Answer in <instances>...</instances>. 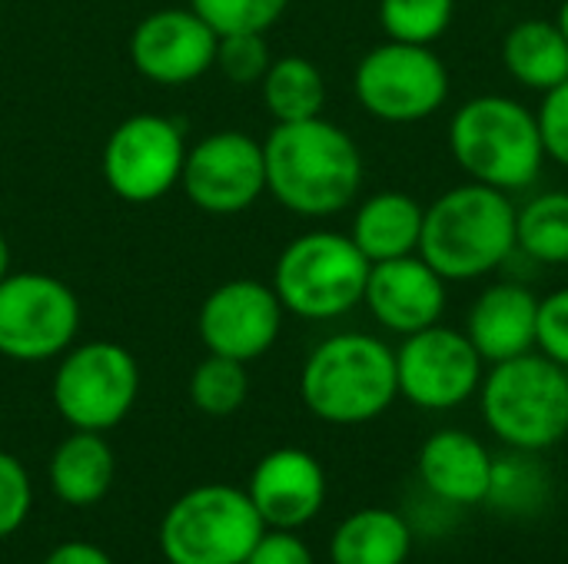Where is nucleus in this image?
<instances>
[{
    "mask_svg": "<svg viewBox=\"0 0 568 564\" xmlns=\"http://www.w3.org/2000/svg\"><path fill=\"white\" fill-rule=\"evenodd\" d=\"M359 106L383 123H423L449 96V70L433 47L386 40L373 47L353 76Z\"/></svg>",
    "mask_w": 568,
    "mask_h": 564,
    "instance_id": "1a4fd4ad",
    "label": "nucleus"
},
{
    "mask_svg": "<svg viewBox=\"0 0 568 564\" xmlns=\"http://www.w3.org/2000/svg\"><path fill=\"white\" fill-rule=\"evenodd\" d=\"M513 193L463 183L446 189L423 216L419 256L446 283H473L499 269L516 253Z\"/></svg>",
    "mask_w": 568,
    "mask_h": 564,
    "instance_id": "f03ea898",
    "label": "nucleus"
},
{
    "mask_svg": "<svg viewBox=\"0 0 568 564\" xmlns=\"http://www.w3.org/2000/svg\"><path fill=\"white\" fill-rule=\"evenodd\" d=\"M10 276V246H7V236L0 233V283Z\"/></svg>",
    "mask_w": 568,
    "mask_h": 564,
    "instance_id": "c9c22d12",
    "label": "nucleus"
},
{
    "mask_svg": "<svg viewBox=\"0 0 568 564\" xmlns=\"http://www.w3.org/2000/svg\"><path fill=\"white\" fill-rule=\"evenodd\" d=\"M489 432L519 452H549L568 435V369L542 352L496 362L479 386Z\"/></svg>",
    "mask_w": 568,
    "mask_h": 564,
    "instance_id": "39448f33",
    "label": "nucleus"
},
{
    "mask_svg": "<svg viewBox=\"0 0 568 564\" xmlns=\"http://www.w3.org/2000/svg\"><path fill=\"white\" fill-rule=\"evenodd\" d=\"M426 206L403 189H383L359 203L349 239L369 263H386L419 253Z\"/></svg>",
    "mask_w": 568,
    "mask_h": 564,
    "instance_id": "aec40b11",
    "label": "nucleus"
},
{
    "mask_svg": "<svg viewBox=\"0 0 568 564\" xmlns=\"http://www.w3.org/2000/svg\"><path fill=\"white\" fill-rule=\"evenodd\" d=\"M263 106L276 123H296V120H313L323 116L326 106V80L320 66L300 53L276 57L260 80Z\"/></svg>",
    "mask_w": 568,
    "mask_h": 564,
    "instance_id": "393cba45",
    "label": "nucleus"
},
{
    "mask_svg": "<svg viewBox=\"0 0 568 564\" xmlns=\"http://www.w3.org/2000/svg\"><path fill=\"white\" fill-rule=\"evenodd\" d=\"M536 349L568 369V286L539 299V336Z\"/></svg>",
    "mask_w": 568,
    "mask_h": 564,
    "instance_id": "473e14b6",
    "label": "nucleus"
},
{
    "mask_svg": "<svg viewBox=\"0 0 568 564\" xmlns=\"http://www.w3.org/2000/svg\"><path fill=\"white\" fill-rule=\"evenodd\" d=\"M270 63L273 57H270L266 33H226L216 43L213 66H220V73L236 86H260Z\"/></svg>",
    "mask_w": 568,
    "mask_h": 564,
    "instance_id": "c756f323",
    "label": "nucleus"
},
{
    "mask_svg": "<svg viewBox=\"0 0 568 564\" xmlns=\"http://www.w3.org/2000/svg\"><path fill=\"white\" fill-rule=\"evenodd\" d=\"M453 0H379V23L389 40L433 47L453 23Z\"/></svg>",
    "mask_w": 568,
    "mask_h": 564,
    "instance_id": "cd10ccee",
    "label": "nucleus"
},
{
    "mask_svg": "<svg viewBox=\"0 0 568 564\" xmlns=\"http://www.w3.org/2000/svg\"><path fill=\"white\" fill-rule=\"evenodd\" d=\"M552 502V475L539 462V452L509 449L506 455L493 459V482L486 495V509L503 519L529 522L542 515Z\"/></svg>",
    "mask_w": 568,
    "mask_h": 564,
    "instance_id": "b1692460",
    "label": "nucleus"
},
{
    "mask_svg": "<svg viewBox=\"0 0 568 564\" xmlns=\"http://www.w3.org/2000/svg\"><path fill=\"white\" fill-rule=\"evenodd\" d=\"M413 555V525L393 509H359L339 522L329 542L333 564H406Z\"/></svg>",
    "mask_w": 568,
    "mask_h": 564,
    "instance_id": "4be33fe9",
    "label": "nucleus"
},
{
    "mask_svg": "<svg viewBox=\"0 0 568 564\" xmlns=\"http://www.w3.org/2000/svg\"><path fill=\"white\" fill-rule=\"evenodd\" d=\"M80 332V299L47 273H10L0 283V356L13 362L60 359Z\"/></svg>",
    "mask_w": 568,
    "mask_h": 564,
    "instance_id": "9d476101",
    "label": "nucleus"
},
{
    "mask_svg": "<svg viewBox=\"0 0 568 564\" xmlns=\"http://www.w3.org/2000/svg\"><path fill=\"white\" fill-rule=\"evenodd\" d=\"M556 27L562 30V37L568 40V0H562V7H559V17H556Z\"/></svg>",
    "mask_w": 568,
    "mask_h": 564,
    "instance_id": "e433bc0d",
    "label": "nucleus"
},
{
    "mask_svg": "<svg viewBox=\"0 0 568 564\" xmlns=\"http://www.w3.org/2000/svg\"><path fill=\"white\" fill-rule=\"evenodd\" d=\"M246 396H250L246 362L210 352L190 376V399L203 416L226 419L236 409H243Z\"/></svg>",
    "mask_w": 568,
    "mask_h": 564,
    "instance_id": "bb28decb",
    "label": "nucleus"
},
{
    "mask_svg": "<svg viewBox=\"0 0 568 564\" xmlns=\"http://www.w3.org/2000/svg\"><path fill=\"white\" fill-rule=\"evenodd\" d=\"M186 160L183 126L160 113L126 116L103 143V180L123 203L146 206L180 186Z\"/></svg>",
    "mask_w": 568,
    "mask_h": 564,
    "instance_id": "9b49d317",
    "label": "nucleus"
},
{
    "mask_svg": "<svg viewBox=\"0 0 568 564\" xmlns=\"http://www.w3.org/2000/svg\"><path fill=\"white\" fill-rule=\"evenodd\" d=\"M290 0H190V10H196L216 37L226 33H266L283 13Z\"/></svg>",
    "mask_w": 568,
    "mask_h": 564,
    "instance_id": "c85d7f7f",
    "label": "nucleus"
},
{
    "mask_svg": "<svg viewBox=\"0 0 568 564\" xmlns=\"http://www.w3.org/2000/svg\"><path fill=\"white\" fill-rule=\"evenodd\" d=\"M449 153L473 183L503 193L529 189L546 163L536 113L503 93L473 96L453 113Z\"/></svg>",
    "mask_w": 568,
    "mask_h": 564,
    "instance_id": "20e7f679",
    "label": "nucleus"
},
{
    "mask_svg": "<svg viewBox=\"0 0 568 564\" xmlns=\"http://www.w3.org/2000/svg\"><path fill=\"white\" fill-rule=\"evenodd\" d=\"M190 203L210 216H236L266 193L263 143L243 130H216L193 143L180 176Z\"/></svg>",
    "mask_w": 568,
    "mask_h": 564,
    "instance_id": "ddd939ff",
    "label": "nucleus"
},
{
    "mask_svg": "<svg viewBox=\"0 0 568 564\" xmlns=\"http://www.w3.org/2000/svg\"><path fill=\"white\" fill-rule=\"evenodd\" d=\"M300 396L320 422H373L399 399L396 352L369 332H336L306 356Z\"/></svg>",
    "mask_w": 568,
    "mask_h": 564,
    "instance_id": "7ed1b4c3",
    "label": "nucleus"
},
{
    "mask_svg": "<svg viewBox=\"0 0 568 564\" xmlns=\"http://www.w3.org/2000/svg\"><path fill=\"white\" fill-rule=\"evenodd\" d=\"M116 459L103 432L73 429L50 455V489L60 502L73 509H90L106 499L113 485Z\"/></svg>",
    "mask_w": 568,
    "mask_h": 564,
    "instance_id": "412c9836",
    "label": "nucleus"
},
{
    "mask_svg": "<svg viewBox=\"0 0 568 564\" xmlns=\"http://www.w3.org/2000/svg\"><path fill=\"white\" fill-rule=\"evenodd\" d=\"M483 356L466 332L429 326L403 336L396 349L399 396L426 412H449L469 402L483 386Z\"/></svg>",
    "mask_w": 568,
    "mask_h": 564,
    "instance_id": "f8f14e48",
    "label": "nucleus"
},
{
    "mask_svg": "<svg viewBox=\"0 0 568 564\" xmlns=\"http://www.w3.org/2000/svg\"><path fill=\"white\" fill-rule=\"evenodd\" d=\"M266 525L250 495L233 485L183 492L160 522V552L170 564H243Z\"/></svg>",
    "mask_w": 568,
    "mask_h": 564,
    "instance_id": "0eeeda50",
    "label": "nucleus"
},
{
    "mask_svg": "<svg viewBox=\"0 0 568 564\" xmlns=\"http://www.w3.org/2000/svg\"><path fill=\"white\" fill-rule=\"evenodd\" d=\"M516 249L546 266L568 263V193L549 189L532 196L516 216Z\"/></svg>",
    "mask_w": 568,
    "mask_h": 564,
    "instance_id": "a878e982",
    "label": "nucleus"
},
{
    "mask_svg": "<svg viewBox=\"0 0 568 564\" xmlns=\"http://www.w3.org/2000/svg\"><path fill=\"white\" fill-rule=\"evenodd\" d=\"M536 120L546 146V160L568 170V80L542 93V106L536 110Z\"/></svg>",
    "mask_w": 568,
    "mask_h": 564,
    "instance_id": "2f4dec72",
    "label": "nucleus"
},
{
    "mask_svg": "<svg viewBox=\"0 0 568 564\" xmlns=\"http://www.w3.org/2000/svg\"><path fill=\"white\" fill-rule=\"evenodd\" d=\"M246 495L266 529L300 532L326 505V472L306 449H273L256 462Z\"/></svg>",
    "mask_w": 568,
    "mask_h": 564,
    "instance_id": "f3484780",
    "label": "nucleus"
},
{
    "mask_svg": "<svg viewBox=\"0 0 568 564\" xmlns=\"http://www.w3.org/2000/svg\"><path fill=\"white\" fill-rule=\"evenodd\" d=\"M446 279L419 253L369 266L363 302L373 319L396 336L436 326L446 312Z\"/></svg>",
    "mask_w": 568,
    "mask_h": 564,
    "instance_id": "dca6fc26",
    "label": "nucleus"
},
{
    "mask_svg": "<svg viewBox=\"0 0 568 564\" xmlns=\"http://www.w3.org/2000/svg\"><path fill=\"white\" fill-rule=\"evenodd\" d=\"M503 63L529 90H552L568 80V40L556 20H519L503 40Z\"/></svg>",
    "mask_w": 568,
    "mask_h": 564,
    "instance_id": "5701e85b",
    "label": "nucleus"
},
{
    "mask_svg": "<svg viewBox=\"0 0 568 564\" xmlns=\"http://www.w3.org/2000/svg\"><path fill=\"white\" fill-rule=\"evenodd\" d=\"M43 564H113V558L93 542H63L43 558Z\"/></svg>",
    "mask_w": 568,
    "mask_h": 564,
    "instance_id": "f704fd0d",
    "label": "nucleus"
},
{
    "mask_svg": "<svg viewBox=\"0 0 568 564\" xmlns=\"http://www.w3.org/2000/svg\"><path fill=\"white\" fill-rule=\"evenodd\" d=\"M33 505L30 475L10 452H0V542L20 532Z\"/></svg>",
    "mask_w": 568,
    "mask_h": 564,
    "instance_id": "7c9ffc66",
    "label": "nucleus"
},
{
    "mask_svg": "<svg viewBox=\"0 0 568 564\" xmlns=\"http://www.w3.org/2000/svg\"><path fill=\"white\" fill-rule=\"evenodd\" d=\"M266 193L296 216L323 219L343 213L363 189V153L356 140L323 120L276 123L263 140Z\"/></svg>",
    "mask_w": 568,
    "mask_h": 564,
    "instance_id": "f257e3e1",
    "label": "nucleus"
},
{
    "mask_svg": "<svg viewBox=\"0 0 568 564\" xmlns=\"http://www.w3.org/2000/svg\"><path fill=\"white\" fill-rule=\"evenodd\" d=\"M216 30L190 7L146 13L130 33L133 70L160 86H186L216 63Z\"/></svg>",
    "mask_w": 568,
    "mask_h": 564,
    "instance_id": "2eb2a0df",
    "label": "nucleus"
},
{
    "mask_svg": "<svg viewBox=\"0 0 568 564\" xmlns=\"http://www.w3.org/2000/svg\"><path fill=\"white\" fill-rule=\"evenodd\" d=\"M466 336L489 366L536 352L539 299L519 283H496L473 302Z\"/></svg>",
    "mask_w": 568,
    "mask_h": 564,
    "instance_id": "6ab92c4d",
    "label": "nucleus"
},
{
    "mask_svg": "<svg viewBox=\"0 0 568 564\" xmlns=\"http://www.w3.org/2000/svg\"><path fill=\"white\" fill-rule=\"evenodd\" d=\"M493 452L463 429H439L419 449V482L426 495L449 509L483 505L493 482Z\"/></svg>",
    "mask_w": 568,
    "mask_h": 564,
    "instance_id": "a211bd4d",
    "label": "nucleus"
},
{
    "mask_svg": "<svg viewBox=\"0 0 568 564\" xmlns=\"http://www.w3.org/2000/svg\"><path fill=\"white\" fill-rule=\"evenodd\" d=\"M283 312L286 309L273 286L260 279H230L216 286L200 306V342L213 356L253 362L276 346Z\"/></svg>",
    "mask_w": 568,
    "mask_h": 564,
    "instance_id": "4468645a",
    "label": "nucleus"
},
{
    "mask_svg": "<svg viewBox=\"0 0 568 564\" xmlns=\"http://www.w3.org/2000/svg\"><path fill=\"white\" fill-rule=\"evenodd\" d=\"M243 564H316L313 552L306 548V542L296 532H283V529H266L263 539L256 542V548L250 552V558Z\"/></svg>",
    "mask_w": 568,
    "mask_h": 564,
    "instance_id": "72a5a7b5",
    "label": "nucleus"
},
{
    "mask_svg": "<svg viewBox=\"0 0 568 564\" xmlns=\"http://www.w3.org/2000/svg\"><path fill=\"white\" fill-rule=\"evenodd\" d=\"M140 396V366L120 342H80L60 356L53 372V406L70 429L110 432Z\"/></svg>",
    "mask_w": 568,
    "mask_h": 564,
    "instance_id": "6e6552de",
    "label": "nucleus"
},
{
    "mask_svg": "<svg viewBox=\"0 0 568 564\" xmlns=\"http://www.w3.org/2000/svg\"><path fill=\"white\" fill-rule=\"evenodd\" d=\"M369 259L346 233L313 229L286 243L273 269V289L286 312L326 322L363 302Z\"/></svg>",
    "mask_w": 568,
    "mask_h": 564,
    "instance_id": "423d86ee",
    "label": "nucleus"
}]
</instances>
